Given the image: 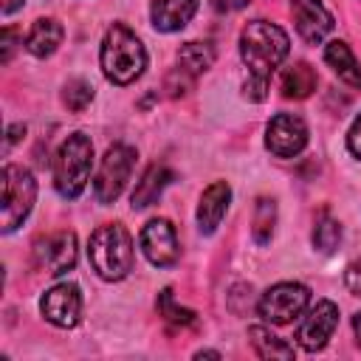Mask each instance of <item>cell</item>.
<instances>
[{"label": "cell", "mask_w": 361, "mask_h": 361, "mask_svg": "<svg viewBox=\"0 0 361 361\" xmlns=\"http://www.w3.org/2000/svg\"><path fill=\"white\" fill-rule=\"evenodd\" d=\"M288 51H290L288 34L268 20H251L240 34V56L248 68V76L268 82L271 73L285 62Z\"/></svg>", "instance_id": "obj_1"}, {"label": "cell", "mask_w": 361, "mask_h": 361, "mask_svg": "<svg viewBox=\"0 0 361 361\" xmlns=\"http://www.w3.org/2000/svg\"><path fill=\"white\" fill-rule=\"evenodd\" d=\"M99 62L107 82L133 85L147 68V48L124 23H113L102 39Z\"/></svg>", "instance_id": "obj_2"}, {"label": "cell", "mask_w": 361, "mask_h": 361, "mask_svg": "<svg viewBox=\"0 0 361 361\" xmlns=\"http://www.w3.org/2000/svg\"><path fill=\"white\" fill-rule=\"evenodd\" d=\"M87 259L104 282H118L133 271V237L121 223L99 226L87 243Z\"/></svg>", "instance_id": "obj_3"}, {"label": "cell", "mask_w": 361, "mask_h": 361, "mask_svg": "<svg viewBox=\"0 0 361 361\" xmlns=\"http://www.w3.org/2000/svg\"><path fill=\"white\" fill-rule=\"evenodd\" d=\"M93 166V144L85 133H71L54 155V186L62 197L73 200L85 192Z\"/></svg>", "instance_id": "obj_4"}, {"label": "cell", "mask_w": 361, "mask_h": 361, "mask_svg": "<svg viewBox=\"0 0 361 361\" xmlns=\"http://www.w3.org/2000/svg\"><path fill=\"white\" fill-rule=\"evenodd\" d=\"M3 212H0V228L3 234H11L34 209L37 200V180L31 169L20 164L3 166Z\"/></svg>", "instance_id": "obj_5"}, {"label": "cell", "mask_w": 361, "mask_h": 361, "mask_svg": "<svg viewBox=\"0 0 361 361\" xmlns=\"http://www.w3.org/2000/svg\"><path fill=\"white\" fill-rule=\"evenodd\" d=\"M133 166H135V149L127 147V144H113L104 158L99 161V169H96V178H93V195L99 203H116L118 195L124 192L130 175H133Z\"/></svg>", "instance_id": "obj_6"}, {"label": "cell", "mask_w": 361, "mask_h": 361, "mask_svg": "<svg viewBox=\"0 0 361 361\" xmlns=\"http://www.w3.org/2000/svg\"><path fill=\"white\" fill-rule=\"evenodd\" d=\"M307 305H310V288L307 285H302V282H276L262 293L257 310L268 324L282 327V324H290L293 319H299L307 310Z\"/></svg>", "instance_id": "obj_7"}, {"label": "cell", "mask_w": 361, "mask_h": 361, "mask_svg": "<svg viewBox=\"0 0 361 361\" xmlns=\"http://www.w3.org/2000/svg\"><path fill=\"white\" fill-rule=\"evenodd\" d=\"M338 327V307L330 299H319L313 307L305 310L299 327H296V344L307 353L322 350Z\"/></svg>", "instance_id": "obj_8"}, {"label": "cell", "mask_w": 361, "mask_h": 361, "mask_svg": "<svg viewBox=\"0 0 361 361\" xmlns=\"http://www.w3.org/2000/svg\"><path fill=\"white\" fill-rule=\"evenodd\" d=\"M79 248H76V234L73 231H51L34 243V262L54 276L68 274L76 265Z\"/></svg>", "instance_id": "obj_9"}, {"label": "cell", "mask_w": 361, "mask_h": 361, "mask_svg": "<svg viewBox=\"0 0 361 361\" xmlns=\"http://www.w3.org/2000/svg\"><path fill=\"white\" fill-rule=\"evenodd\" d=\"M39 313L54 327H76L82 319V290L76 282H59L39 299Z\"/></svg>", "instance_id": "obj_10"}, {"label": "cell", "mask_w": 361, "mask_h": 361, "mask_svg": "<svg viewBox=\"0 0 361 361\" xmlns=\"http://www.w3.org/2000/svg\"><path fill=\"white\" fill-rule=\"evenodd\" d=\"M265 147L276 158H293L307 147V124L293 113H276L265 127Z\"/></svg>", "instance_id": "obj_11"}, {"label": "cell", "mask_w": 361, "mask_h": 361, "mask_svg": "<svg viewBox=\"0 0 361 361\" xmlns=\"http://www.w3.org/2000/svg\"><path fill=\"white\" fill-rule=\"evenodd\" d=\"M141 251L144 257L155 265V268H169L178 262L180 257V245H178V234H175V226L164 217H155L149 220L144 228H141Z\"/></svg>", "instance_id": "obj_12"}, {"label": "cell", "mask_w": 361, "mask_h": 361, "mask_svg": "<svg viewBox=\"0 0 361 361\" xmlns=\"http://www.w3.org/2000/svg\"><path fill=\"white\" fill-rule=\"evenodd\" d=\"M290 11L296 34L310 45H319L333 31V14L322 6V0H290Z\"/></svg>", "instance_id": "obj_13"}, {"label": "cell", "mask_w": 361, "mask_h": 361, "mask_svg": "<svg viewBox=\"0 0 361 361\" xmlns=\"http://www.w3.org/2000/svg\"><path fill=\"white\" fill-rule=\"evenodd\" d=\"M228 203H231V186L226 180H214L212 186H206L197 203V231L206 237L214 234L228 212Z\"/></svg>", "instance_id": "obj_14"}, {"label": "cell", "mask_w": 361, "mask_h": 361, "mask_svg": "<svg viewBox=\"0 0 361 361\" xmlns=\"http://www.w3.org/2000/svg\"><path fill=\"white\" fill-rule=\"evenodd\" d=\"M197 6H200V0H152V6H149L152 28L161 34L180 31L195 17Z\"/></svg>", "instance_id": "obj_15"}, {"label": "cell", "mask_w": 361, "mask_h": 361, "mask_svg": "<svg viewBox=\"0 0 361 361\" xmlns=\"http://www.w3.org/2000/svg\"><path fill=\"white\" fill-rule=\"evenodd\" d=\"M62 37H65V28H62L59 20L39 17V20H34V25L25 34V51L39 56V59H45V56H51L62 45Z\"/></svg>", "instance_id": "obj_16"}, {"label": "cell", "mask_w": 361, "mask_h": 361, "mask_svg": "<svg viewBox=\"0 0 361 361\" xmlns=\"http://www.w3.org/2000/svg\"><path fill=\"white\" fill-rule=\"evenodd\" d=\"M324 62L333 68V73L341 82L361 90V62L355 59V54L350 51V45L344 39H333L324 45Z\"/></svg>", "instance_id": "obj_17"}, {"label": "cell", "mask_w": 361, "mask_h": 361, "mask_svg": "<svg viewBox=\"0 0 361 361\" xmlns=\"http://www.w3.org/2000/svg\"><path fill=\"white\" fill-rule=\"evenodd\" d=\"M169 180H172V172L164 166V164H149L147 169H144V175H141V180L135 183V189H133V209H147V206H152L158 197H161V192L169 186Z\"/></svg>", "instance_id": "obj_18"}, {"label": "cell", "mask_w": 361, "mask_h": 361, "mask_svg": "<svg viewBox=\"0 0 361 361\" xmlns=\"http://www.w3.org/2000/svg\"><path fill=\"white\" fill-rule=\"evenodd\" d=\"M316 71L307 62H293L279 73V90L285 99H307L316 90Z\"/></svg>", "instance_id": "obj_19"}, {"label": "cell", "mask_w": 361, "mask_h": 361, "mask_svg": "<svg viewBox=\"0 0 361 361\" xmlns=\"http://www.w3.org/2000/svg\"><path fill=\"white\" fill-rule=\"evenodd\" d=\"M214 62V51L209 42H186L180 51H178V71L186 73L189 79L206 73Z\"/></svg>", "instance_id": "obj_20"}, {"label": "cell", "mask_w": 361, "mask_h": 361, "mask_svg": "<svg viewBox=\"0 0 361 361\" xmlns=\"http://www.w3.org/2000/svg\"><path fill=\"white\" fill-rule=\"evenodd\" d=\"M248 341L259 358H293V347L285 344L279 336H274L268 327H259V324L248 327Z\"/></svg>", "instance_id": "obj_21"}, {"label": "cell", "mask_w": 361, "mask_h": 361, "mask_svg": "<svg viewBox=\"0 0 361 361\" xmlns=\"http://www.w3.org/2000/svg\"><path fill=\"white\" fill-rule=\"evenodd\" d=\"M274 226H276V203L271 197H259L257 200V209H254V220H251L254 243H259V245L271 243Z\"/></svg>", "instance_id": "obj_22"}, {"label": "cell", "mask_w": 361, "mask_h": 361, "mask_svg": "<svg viewBox=\"0 0 361 361\" xmlns=\"http://www.w3.org/2000/svg\"><path fill=\"white\" fill-rule=\"evenodd\" d=\"M341 243V226L330 214H319L313 226V248L322 254H333Z\"/></svg>", "instance_id": "obj_23"}, {"label": "cell", "mask_w": 361, "mask_h": 361, "mask_svg": "<svg viewBox=\"0 0 361 361\" xmlns=\"http://www.w3.org/2000/svg\"><path fill=\"white\" fill-rule=\"evenodd\" d=\"M158 313H161L166 322L178 324V327H189V324H195V322H197L192 310H186V307H178V305H175V296H172V290H169V288H164V290H161V296H158Z\"/></svg>", "instance_id": "obj_24"}, {"label": "cell", "mask_w": 361, "mask_h": 361, "mask_svg": "<svg viewBox=\"0 0 361 361\" xmlns=\"http://www.w3.org/2000/svg\"><path fill=\"white\" fill-rule=\"evenodd\" d=\"M90 99H93V87H90V82H85V79H71V82L65 85V90H62V102H65L68 110H73V113L85 110V107L90 104Z\"/></svg>", "instance_id": "obj_25"}, {"label": "cell", "mask_w": 361, "mask_h": 361, "mask_svg": "<svg viewBox=\"0 0 361 361\" xmlns=\"http://www.w3.org/2000/svg\"><path fill=\"white\" fill-rule=\"evenodd\" d=\"M243 96H245L248 102H265V96H268V82H265V79H257V76H248V79L243 82Z\"/></svg>", "instance_id": "obj_26"}, {"label": "cell", "mask_w": 361, "mask_h": 361, "mask_svg": "<svg viewBox=\"0 0 361 361\" xmlns=\"http://www.w3.org/2000/svg\"><path fill=\"white\" fill-rule=\"evenodd\" d=\"M344 285L350 293L361 296V259H353L347 268H344Z\"/></svg>", "instance_id": "obj_27"}, {"label": "cell", "mask_w": 361, "mask_h": 361, "mask_svg": "<svg viewBox=\"0 0 361 361\" xmlns=\"http://www.w3.org/2000/svg\"><path fill=\"white\" fill-rule=\"evenodd\" d=\"M0 45H3L0 62L6 65V62L11 59V54H14V45H17V31H14V28H3V34H0Z\"/></svg>", "instance_id": "obj_28"}, {"label": "cell", "mask_w": 361, "mask_h": 361, "mask_svg": "<svg viewBox=\"0 0 361 361\" xmlns=\"http://www.w3.org/2000/svg\"><path fill=\"white\" fill-rule=\"evenodd\" d=\"M347 149L361 161V116L353 121V127H350V133H347Z\"/></svg>", "instance_id": "obj_29"}, {"label": "cell", "mask_w": 361, "mask_h": 361, "mask_svg": "<svg viewBox=\"0 0 361 361\" xmlns=\"http://www.w3.org/2000/svg\"><path fill=\"white\" fill-rule=\"evenodd\" d=\"M209 6L217 11V14H231V11H240L248 6V0H209Z\"/></svg>", "instance_id": "obj_30"}, {"label": "cell", "mask_w": 361, "mask_h": 361, "mask_svg": "<svg viewBox=\"0 0 361 361\" xmlns=\"http://www.w3.org/2000/svg\"><path fill=\"white\" fill-rule=\"evenodd\" d=\"M23 135H25V124H11L8 133H6V149H11Z\"/></svg>", "instance_id": "obj_31"}, {"label": "cell", "mask_w": 361, "mask_h": 361, "mask_svg": "<svg viewBox=\"0 0 361 361\" xmlns=\"http://www.w3.org/2000/svg\"><path fill=\"white\" fill-rule=\"evenodd\" d=\"M23 3H25V0H0V11H3V14H14Z\"/></svg>", "instance_id": "obj_32"}, {"label": "cell", "mask_w": 361, "mask_h": 361, "mask_svg": "<svg viewBox=\"0 0 361 361\" xmlns=\"http://www.w3.org/2000/svg\"><path fill=\"white\" fill-rule=\"evenodd\" d=\"M353 330H355V336H358V344H361V313H355V316H353Z\"/></svg>", "instance_id": "obj_33"}]
</instances>
